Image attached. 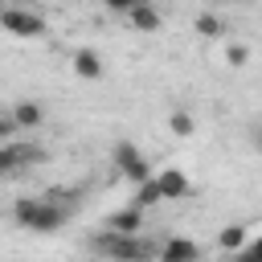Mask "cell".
Masks as SVG:
<instances>
[{"label":"cell","instance_id":"obj_20","mask_svg":"<svg viewBox=\"0 0 262 262\" xmlns=\"http://www.w3.org/2000/svg\"><path fill=\"white\" fill-rule=\"evenodd\" d=\"M237 4H254V0H237Z\"/></svg>","mask_w":262,"mask_h":262},{"label":"cell","instance_id":"obj_14","mask_svg":"<svg viewBox=\"0 0 262 262\" xmlns=\"http://www.w3.org/2000/svg\"><path fill=\"white\" fill-rule=\"evenodd\" d=\"M131 205H139V209H151V205H160V188H156V180H143V184H135V201Z\"/></svg>","mask_w":262,"mask_h":262},{"label":"cell","instance_id":"obj_21","mask_svg":"<svg viewBox=\"0 0 262 262\" xmlns=\"http://www.w3.org/2000/svg\"><path fill=\"white\" fill-rule=\"evenodd\" d=\"M0 12H4V8H0Z\"/></svg>","mask_w":262,"mask_h":262},{"label":"cell","instance_id":"obj_4","mask_svg":"<svg viewBox=\"0 0 262 262\" xmlns=\"http://www.w3.org/2000/svg\"><path fill=\"white\" fill-rule=\"evenodd\" d=\"M41 160H45L41 143H20V139L0 143V176H16V172H25L29 164H41Z\"/></svg>","mask_w":262,"mask_h":262},{"label":"cell","instance_id":"obj_2","mask_svg":"<svg viewBox=\"0 0 262 262\" xmlns=\"http://www.w3.org/2000/svg\"><path fill=\"white\" fill-rule=\"evenodd\" d=\"M90 250H98L102 258L111 262H147V246L135 237V233H115V229H102L90 237Z\"/></svg>","mask_w":262,"mask_h":262},{"label":"cell","instance_id":"obj_8","mask_svg":"<svg viewBox=\"0 0 262 262\" xmlns=\"http://www.w3.org/2000/svg\"><path fill=\"white\" fill-rule=\"evenodd\" d=\"M127 25H131L135 33H156V29L164 25V12H160L151 0H139V4L127 12Z\"/></svg>","mask_w":262,"mask_h":262},{"label":"cell","instance_id":"obj_6","mask_svg":"<svg viewBox=\"0 0 262 262\" xmlns=\"http://www.w3.org/2000/svg\"><path fill=\"white\" fill-rule=\"evenodd\" d=\"M8 115H12V123H16V131H37V127L45 123V106H41L37 98H16Z\"/></svg>","mask_w":262,"mask_h":262},{"label":"cell","instance_id":"obj_15","mask_svg":"<svg viewBox=\"0 0 262 262\" xmlns=\"http://www.w3.org/2000/svg\"><path fill=\"white\" fill-rule=\"evenodd\" d=\"M246 237H250V229H246V225H225V229L217 233V242H221V250H237V246H242Z\"/></svg>","mask_w":262,"mask_h":262},{"label":"cell","instance_id":"obj_9","mask_svg":"<svg viewBox=\"0 0 262 262\" xmlns=\"http://www.w3.org/2000/svg\"><path fill=\"white\" fill-rule=\"evenodd\" d=\"M196 258H201V246L192 237H168L160 250V262H196Z\"/></svg>","mask_w":262,"mask_h":262},{"label":"cell","instance_id":"obj_10","mask_svg":"<svg viewBox=\"0 0 262 262\" xmlns=\"http://www.w3.org/2000/svg\"><path fill=\"white\" fill-rule=\"evenodd\" d=\"M139 225H143V209H139V205L115 209V213L106 217V229H115V233H139Z\"/></svg>","mask_w":262,"mask_h":262},{"label":"cell","instance_id":"obj_19","mask_svg":"<svg viewBox=\"0 0 262 262\" xmlns=\"http://www.w3.org/2000/svg\"><path fill=\"white\" fill-rule=\"evenodd\" d=\"M4 139H16V123H12L8 111H0V143H4Z\"/></svg>","mask_w":262,"mask_h":262},{"label":"cell","instance_id":"obj_17","mask_svg":"<svg viewBox=\"0 0 262 262\" xmlns=\"http://www.w3.org/2000/svg\"><path fill=\"white\" fill-rule=\"evenodd\" d=\"M237 250H242V254H237V262H262V246H258V242H250V237H246Z\"/></svg>","mask_w":262,"mask_h":262},{"label":"cell","instance_id":"obj_7","mask_svg":"<svg viewBox=\"0 0 262 262\" xmlns=\"http://www.w3.org/2000/svg\"><path fill=\"white\" fill-rule=\"evenodd\" d=\"M151 180H156V188H160V201H180V196H188V176H184L180 168H164V172H156Z\"/></svg>","mask_w":262,"mask_h":262},{"label":"cell","instance_id":"obj_11","mask_svg":"<svg viewBox=\"0 0 262 262\" xmlns=\"http://www.w3.org/2000/svg\"><path fill=\"white\" fill-rule=\"evenodd\" d=\"M102 70H106V66H102L98 49H78V53H74V74H78V78L98 82V78H102Z\"/></svg>","mask_w":262,"mask_h":262},{"label":"cell","instance_id":"obj_1","mask_svg":"<svg viewBox=\"0 0 262 262\" xmlns=\"http://www.w3.org/2000/svg\"><path fill=\"white\" fill-rule=\"evenodd\" d=\"M12 217H16V225H20V229L53 233V229H61V225H66L70 209H66V205H57V201H49V196H20V201L12 205Z\"/></svg>","mask_w":262,"mask_h":262},{"label":"cell","instance_id":"obj_18","mask_svg":"<svg viewBox=\"0 0 262 262\" xmlns=\"http://www.w3.org/2000/svg\"><path fill=\"white\" fill-rule=\"evenodd\" d=\"M102 4H106V12H115V16H127V12H131L139 0H102Z\"/></svg>","mask_w":262,"mask_h":262},{"label":"cell","instance_id":"obj_3","mask_svg":"<svg viewBox=\"0 0 262 262\" xmlns=\"http://www.w3.org/2000/svg\"><path fill=\"white\" fill-rule=\"evenodd\" d=\"M111 164H115V172H119L123 180H131V184L151 180V164H147V156H143L131 139H119V143L111 147Z\"/></svg>","mask_w":262,"mask_h":262},{"label":"cell","instance_id":"obj_13","mask_svg":"<svg viewBox=\"0 0 262 262\" xmlns=\"http://www.w3.org/2000/svg\"><path fill=\"white\" fill-rule=\"evenodd\" d=\"M192 29H196V37H221L225 33V25H221V16H213V12H196V20H192Z\"/></svg>","mask_w":262,"mask_h":262},{"label":"cell","instance_id":"obj_12","mask_svg":"<svg viewBox=\"0 0 262 262\" xmlns=\"http://www.w3.org/2000/svg\"><path fill=\"white\" fill-rule=\"evenodd\" d=\"M168 131L180 135V139L196 135V115H188V111H172V115H168Z\"/></svg>","mask_w":262,"mask_h":262},{"label":"cell","instance_id":"obj_5","mask_svg":"<svg viewBox=\"0 0 262 262\" xmlns=\"http://www.w3.org/2000/svg\"><path fill=\"white\" fill-rule=\"evenodd\" d=\"M0 29L12 33V37H45V16L33 12V8H4Z\"/></svg>","mask_w":262,"mask_h":262},{"label":"cell","instance_id":"obj_16","mask_svg":"<svg viewBox=\"0 0 262 262\" xmlns=\"http://www.w3.org/2000/svg\"><path fill=\"white\" fill-rule=\"evenodd\" d=\"M225 61H229L233 70H242V66L250 61V49H246V45H225Z\"/></svg>","mask_w":262,"mask_h":262}]
</instances>
